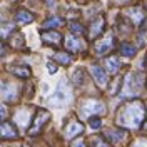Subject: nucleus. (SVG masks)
Masks as SVG:
<instances>
[{
    "mask_svg": "<svg viewBox=\"0 0 147 147\" xmlns=\"http://www.w3.org/2000/svg\"><path fill=\"white\" fill-rule=\"evenodd\" d=\"M142 119H144V105L139 100H132L125 104L117 114V124L127 129L140 127Z\"/></svg>",
    "mask_w": 147,
    "mask_h": 147,
    "instance_id": "obj_1",
    "label": "nucleus"
},
{
    "mask_svg": "<svg viewBox=\"0 0 147 147\" xmlns=\"http://www.w3.org/2000/svg\"><path fill=\"white\" fill-rule=\"evenodd\" d=\"M80 110H82L84 115H104L105 114V104L100 100H95V99H89V100H84L82 105H80Z\"/></svg>",
    "mask_w": 147,
    "mask_h": 147,
    "instance_id": "obj_2",
    "label": "nucleus"
},
{
    "mask_svg": "<svg viewBox=\"0 0 147 147\" xmlns=\"http://www.w3.org/2000/svg\"><path fill=\"white\" fill-rule=\"evenodd\" d=\"M49 120H50V112L40 109L35 114L34 120H32V125H30V129H28V136L34 137V136H37V134H40V130L44 129V125H45Z\"/></svg>",
    "mask_w": 147,
    "mask_h": 147,
    "instance_id": "obj_3",
    "label": "nucleus"
},
{
    "mask_svg": "<svg viewBox=\"0 0 147 147\" xmlns=\"http://www.w3.org/2000/svg\"><path fill=\"white\" fill-rule=\"evenodd\" d=\"M84 132V124L79 122V120H70L67 125H65V130H64V136L67 140H72L74 137L80 136Z\"/></svg>",
    "mask_w": 147,
    "mask_h": 147,
    "instance_id": "obj_4",
    "label": "nucleus"
},
{
    "mask_svg": "<svg viewBox=\"0 0 147 147\" xmlns=\"http://www.w3.org/2000/svg\"><path fill=\"white\" fill-rule=\"evenodd\" d=\"M0 94H2V97H3L7 102H15L17 97H18L17 87H15L13 84H10V82L0 84Z\"/></svg>",
    "mask_w": 147,
    "mask_h": 147,
    "instance_id": "obj_5",
    "label": "nucleus"
},
{
    "mask_svg": "<svg viewBox=\"0 0 147 147\" xmlns=\"http://www.w3.org/2000/svg\"><path fill=\"white\" fill-rule=\"evenodd\" d=\"M104 27H105V18L97 17L90 24V27H89V38H90V40H95V38L104 32Z\"/></svg>",
    "mask_w": 147,
    "mask_h": 147,
    "instance_id": "obj_6",
    "label": "nucleus"
},
{
    "mask_svg": "<svg viewBox=\"0 0 147 147\" xmlns=\"http://www.w3.org/2000/svg\"><path fill=\"white\" fill-rule=\"evenodd\" d=\"M40 38L47 45H60V42H62V35L57 30H45L40 34Z\"/></svg>",
    "mask_w": 147,
    "mask_h": 147,
    "instance_id": "obj_7",
    "label": "nucleus"
},
{
    "mask_svg": "<svg viewBox=\"0 0 147 147\" xmlns=\"http://www.w3.org/2000/svg\"><path fill=\"white\" fill-rule=\"evenodd\" d=\"M90 74H92L94 80L97 82L99 87H105V85H107L109 77H107V72H105L102 67H99V65H92V67H90Z\"/></svg>",
    "mask_w": 147,
    "mask_h": 147,
    "instance_id": "obj_8",
    "label": "nucleus"
},
{
    "mask_svg": "<svg viewBox=\"0 0 147 147\" xmlns=\"http://www.w3.org/2000/svg\"><path fill=\"white\" fill-rule=\"evenodd\" d=\"M0 137L5 139V140H12V139H17L18 137V132L13 124L10 122H2L0 124Z\"/></svg>",
    "mask_w": 147,
    "mask_h": 147,
    "instance_id": "obj_9",
    "label": "nucleus"
},
{
    "mask_svg": "<svg viewBox=\"0 0 147 147\" xmlns=\"http://www.w3.org/2000/svg\"><path fill=\"white\" fill-rule=\"evenodd\" d=\"M65 47H67L70 52H82L84 49H85V44H84L79 37L69 35L65 38Z\"/></svg>",
    "mask_w": 147,
    "mask_h": 147,
    "instance_id": "obj_10",
    "label": "nucleus"
},
{
    "mask_svg": "<svg viewBox=\"0 0 147 147\" xmlns=\"http://www.w3.org/2000/svg\"><path fill=\"white\" fill-rule=\"evenodd\" d=\"M142 82H144V74L139 72V74H134L127 79V85L130 87V94H136L142 89Z\"/></svg>",
    "mask_w": 147,
    "mask_h": 147,
    "instance_id": "obj_11",
    "label": "nucleus"
},
{
    "mask_svg": "<svg viewBox=\"0 0 147 147\" xmlns=\"http://www.w3.org/2000/svg\"><path fill=\"white\" fill-rule=\"evenodd\" d=\"M112 49H114V37L112 35H107L104 40H100V42L95 44V52H97L99 55L107 54V52L112 50Z\"/></svg>",
    "mask_w": 147,
    "mask_h": 147,
    "instance_id": "obj_12",
    "label": "nucleus"
},
{
    "mask_svg": "<svg viewBox=\"0 0 147 147\" xmlns=\"http://www.w3.org/2000/svg\"><path fill=\"white\" fill-rule=\"evenodd\" d=\"M15 20H17V24H20V25H27V24H32L34 22V15L28 10L20 9L15 12Z\"/></svg>",
    "mask_w": 147,
    "mask_h": 147,
    "instance_id": "obj_13",
    "label": "nucleus"
},
{
    "mask_svg": "<svg viewBox=\"0 0 147 147\" xmlns=\"http://www.w3.org/2000/svg\"><path fill=\"white\" fill-rule=\"evenodd\" d=\"M105 136L112 140V142H122L124 139L127 137V132L124 129H109L105 132Z\"/></svg>",
    "mask_w": 147,
    "mask_h": 147,
    "instance_id": "obj_14",
    "label": "nucleus"
},
{
    "mask_svg": "<svg viewBox=\"0 0 147 147\" xmlns=\"http://www.w3.org/2000/svg\"><path fill=\"white\" fill-rule=\"evenodd\" d=\"M10 72L13 75H17V77H20V79H28L32 75L30 67H27V65H10Z\"/></svg>",
    "mask_w": 147,
    "mask_h": 147,
    "instance_id": "obj_15",
    "label": "nucleus"
},
{
    "mask_svg": "<svg viewBox=\"0 0 147 147\" xmlns=\"http://www.w3.org/2000/svg\"><path fill=\"white\" fill-rule=\"evenodd\" d=\"M24 44H25V38H24V35L20 34V32H13L12 35H10V45L13 47V49H24Z\"/></svg>",
    "mask_w": 147,
    "mask_h": 147,
    "instance_id": "obj_16",
    "label": "nucleus"
},
{
    "mask_svg": "<svg viewBox=\"0 0 147 147\" xmlns=\"http://www.w3.org/2000/svg\"><path fill=\"white\" fill-rule=\"evenodd\" d=\"M127 15H132L130 17V20L134 22V24H142L144 22V12L140 9H137V7H134V9H129L127 10Z\"/></svg>",
    "mask_w": 147,
    "mask_h": 147,
    "instance_id": "obj_17",
    "label": "nucleus"
},
{
    "mask_svg": "<svg viewBox=\"0 0 147 147\" xmlns=\"http://www.w3.org/2000/svg\"><path fill=\"white\" fill-rule=\"evenodd\" d=\"M105 67H107V72L115 75V74L119 72L120 64H119V60H117L115 57H110V59H105Z\"/></svg>",
    "mask_w": 147,
    "mask_h": 147,
    "instance_id": "obj_18",
    "label": "nucleus"
},
{
    "mask_svg": "<svg viewBox=\"0 0 147 147\" xmlns=\"http://www.w3.org/2000/svg\"><path fill=\"white\" fill-rule=\"evenodd\" d=\"M50 102H52L54 105H64L65 102H67V94H65L62 89H59V90L55 92V95L50 99Z\"/></svg>",
    "mask_w": 147,
    "mask_h": 147,
    "instance_id": "obj_19",
    "label": "nucleus"
},
{
    "mask_svg": "<svg viewBox=\"0 0 147 147\" xmlns=\"http://www.w3.org/2000/svg\"><path fill=\"white\" fill-rule=\"evenodd\" d=\"M72 82L79 87V85H84L85 84V72H84V69H77L72 75Z\"/></svg>",
    "mask_w": 147,
    "mask_h": 147,
    "instance_id": "obj_20",
    "label": "nucleus"
},
{
    "mask_svg": "<svg viewBox=\"0 0 147 147\" xmlns=\"http://www.w3.org/2000/svg\"><path fill=\"white\" fill-rule=\"evenodd\" d=\"M64 24V20L60 17H52V18H49V20H45L44 24H42V27L44 28H54V27H60Z\"/></svg>",
    "mask_w": 147,
    "mask_h": 147,
    "instance_id": "obj_21",
    "label": "nucleus"
},
{
    "mask_svg": "<svg viewBox=\"0 0 147 147\" xmlns=\"http://www.w3.org/2000/svg\"><path fill=\"white\" fill-rule=\"evenodd\" d=\"M54 59L62 65H69L70 62H72V57L67 54V52H57V54L54 55Z\"/></svg>",
    "mask_w": 147,
    "mask_h": 147,
    "instance_id": "obj_22",
    "label": "nucleus"
},
{
    "mask_svg": "<svg viewBox=\"0 0 147 147\" xmlns=\"http://www.w3.org/2000/svg\"><path fill=\"white\" fill-rule=\"evenodd\" d=\"M120 52H122L124 57H134L136 52H137V49L134 45H130V44H122L120 45Z\"/></svg>",
    "mask_w": 147,
    "mask_h": 147,
    "instance_id": "obj_23",
    "label": "nucleus"
},
{
    "mask_svg": "<svg viewBox=\"0 0 147 147\" xmlns=\"http://www.w3.org/2000/svg\"><path fill=\"white\" fill-rule=\"evenodd\" d=\"M89 146L90 147H112L109 142H105L102 137H90L89 139Z\"/></svg>",
    "mask_w": 147,
    "mask_h": 147,
    "instance_id": "obj_24",
    "label": "nucleus"
},
{
    "mask_svg": "<svg viewBox=\"0 0 147 147\" xmlns=\"http://www.w3.org/2000/svg\"><path fill=\"white\" fill-rule=\"evenodd\" d=\"M13 24H5V25H2L0 27V38H5V37L12 35V32H13Z\"/></svg>",
    "mask_w": 147,
    "mask_h": 147,
    "instance_id": "obj_25",
    "label": "nucleus"
},
{
    "mask_svg": "<svg viewBox=\"0 0 147 147\" xmlns=\"http://www.w3.org/2000/svg\"><path fill=\"white\" fill-rule=\"evenodd\" d=\"M89 124H90V127L94 129V130H99V129L102 127V120L99 119V117H90V119H89Z\"/></svg>",
    "mask_w": 147,
    "mask_h": 147,
    "instance_id": "obj_26",
    "label": "nucleus"
},
{
    "mask_svg": "<svg viewBox=\"0 0 147 147\" xmlns=\"http://www.w3.org/2000/svg\"><path fill=\"white\" fill-rule=\"evenodd\" d=\"M69 28L72 30L74 34H82L84 32V25L77 24V22H70V24H69Z\"/></svg>",
    "mask_w": 147,
    "mask_h": 147,
    "instance_id": "obj_27",
    "label": "nucleus"
},
{
    "mask_svg": "<svg viewBox=\"0 0 147 147\" xmlns=\"http://www.w3.org/2000/svg\"><path fill=\"white\" fill-rule=\"evenodd\" d=\"M122 77H115V80H114V89L110 90V94H117V90H119V87L122 85Z\"/></svg>",
    "mask_w": 147,
    "mask_h": 147,
    "instance_id": "obj_28",
    "label": "nucleus"
},
{
    "mask_svg": "<svg viewBox=\"0 0 147 147\" xmlns=\"http://www.w3.org/2000/svg\"><path fill=\"white\" fill-rule=\"evenodd\" d=\"M132 147H147V139H140V140H136Z\"/></svg>",
    "mask_w": 147,
    "mask_h": 147,
    "instance_id": "obj_29",
    "label": "nucleus"
},
{
    "mask_svg": "<svg viewBox=\"0 0 147 147\" xmlns=\"http://www.w3.org/2000/svg\"><path fill=\"white\" fill-rule=\"evenodd\" d=\"M7 114H9V112H7V107H5L3 104H0V120L5 119V117H7Z\"/></svg>",
    "mask_w": 147,
    "mask_h": 147,
    "instance_id": "obj_30",
    "label": "nucleus"
},
{
    "mask_svg": "<svg viewBox=\"0 0 147 147\" xmlns=\"http://www.w3.org/2000/svg\"><path fill=\"white\" fill-rule=\"evenodd\" d=\"M47 69H49V72H50V74H55V72H57V65L52 64V62H49V64H47Z\"/></svg>",
    "mask_w": 147,
    "mask_h": 147,
    "instance_id": "obj_31",
    "label": "nucleus"
},
{
    "mask_svg": "<svg viewBox=\"0 0 147 147\" xmlns=\"http://www.w3.org/2000/svg\"><path fill=\"white\" fill-rule=\"evenodd\" d=\"M5 50H7L5 45H3V44H0V57H3V55H5Z\"/></svg>",
    "mask_w": 147,
    "mask_h": 147,
    "instance_id": "obj_32",
    "label": "nucleus"
},
{
    "mask_svg": "<svg viewBox=\"0 0 147 147\" xmlns=\"http://www.w3.org/2000/svg\"><path fill=\"white\" fill-rule=\"evenodd\" d=\"M142 130L147 134V122H144V124H142Z\"/></svg>",
    "mask_w": 147,
    "mask_h": 147,
    "instance_id": "obj_33",
    "label": "nucleus"
},
{
    "mask_svg": "<svg viewBox=\"0 0 147 147\" xmlns=\"http://www.w3.org/2000/svg\"><path fill=\"white\" fill-rule=\"evenodd\" d=\"M74 147H85V146H84L82 142H79V144H75V146H74Z\"/></svg>",
    "mask_w": 147,
    "mask_h": 147,
    "instance_id": "obj_34",
    "label": "nucleus"
},
{
    "mask_svg": "<svg viewBox=\"0 0 147 147\" xmlns=\"http://www.w3.org/2000/svg\"><path fill=\"white\" fill-rule=\"evenodd\" d=\"M117 2H127V0H117Z\"/></svg>",
    "mask_w": 147,
    "mask_h": 147,
    "instance_id": "obj_35",
    "label": "nucleus"
}]
</instances>
